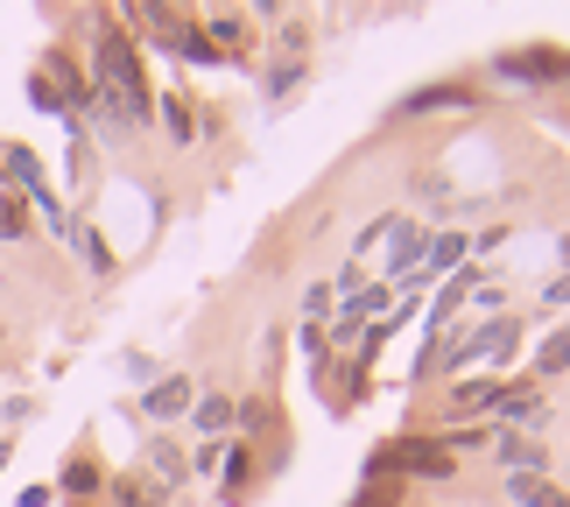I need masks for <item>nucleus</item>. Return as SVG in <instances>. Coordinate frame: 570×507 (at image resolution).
I'll return each mask as SVG.
<instances>
[{
    "label": "nucleus",
    "mask_w": 570,
    "mask_h": 507,
    "mask_svg": "<svg viewBox=\"0 0 570 507\" xmlns=\"http://www.w3.org/2000/svg\"><path fill=\"white\" fill-rule=\"evenodd\" d=\"M487 106V92H479L472 78H436V85H415V92L394 99V127H409V120H430V114H479Z\"/></svg>",
    "instance_id": "nucleus-4"
},
{
    "label": "nucleus",
    "mask_w": 570,
    "mask_h": 507,
    "mask_svg": "<svg viewBox=\"0 0 570 507\" xmlns=\"http://www.w3.org/2000/svg\"><path fill=\"white\" fill-rule=\"evenodd\" d=\"M487 458L500 466V479L508 472H550V445H542V437H521V430H487Z\"/></svg>",
    "instance_id": "nucleus-10"
},
{
    "label": "nucleus",
    "mask_w": 570,
    "mask_h": 507,
    "mask_svg": "<svg viewBox=\"0 0 570 507\" xmlns=\"http://www.w3.org/2000/svg\"><path fill=\"white\" fill-rule=\"evenodd\" d=\"M535 303H542V318H550V311H570V269H557L550 282H542Z\"/></svg>",
    "instance_id": "nucleus-27"
},
{
    "label": "nucleus",
    "mask_w": 570,
    "mask_h": 507,
    "mask_svg": "<svg viewBox=\"0 0 570 507\" xmlns=\"http://www.w3.org/2000/svg\"><path fill=\"white\" fill-rule=\"evenodd\" d=\"M563 64L570 50H557V42H514V50L493 57V78L521 85V92H550V85H563Z\"/></svg>",
    "instance_id": "nucleus-3"
},
{
    "label": "nucleus",
    "mask_w": 570,
    "mask_h": 507,
    "mask_svg": "<svg viewBox=\"0 0 570 507\" xmlns=\"http://www.w3.org/2000/svg\"><path fill=\"white\" fill-rule=\"evenodd\" d=\"M493 394H500V373H472V381H458L444 402H436V430L487 423V416H493Z\"/></svg>",
    "instance_id": "nucleus-9"
},
{
    "label": "nucleus",
    "mask_w": 570,
    "mask_h": 507,
    "mask_svg": "<svg viewBox=\"0 0 570 507\" xmlns=\"http://www.w3.org/2000/svg\"><path fill=\"white\" fill-rule=\"evenodd\" d=\"M557 261H563V269H570V226L557 233Z\"/></svg>",
    "instance_id": "nucleus-31"
},
{
    "label": "nucleus",
    "mask_w": 570,
    "mask_h": 507,
    "mask_svg": "<svg viewBox=\"0 0 570 507\" xmlns=\"http://www.w3.org/2000/svg\"><path fill=\"white\" fill-rule=\"evenodd\" d=\"M197 29H205V42L218 57H247L254 50V14H205Z\"/></svg>",
    "instance_id": "nucleus-17"
},
{
    "label": "nucleus",
    "mask_w": 570,
    "mask_h": 507,
    "mask_svg": "<svg viewBox=\"0 0 570 507\" xmlns=\"http://www.w3.org/2000/svg\"><path fill=\"white\" fill-rule=\"evenodd\" d=\"M487 423H500V430H521V437H535V430H550V388L542 381H500V394H493V416Z\"/></svg>",
    "instance_id": "nucleus-5"
},
{
    "label": "nucleus",
    "mask_w": 570,
    "mask_h": 507,
    "mask_svg": "<svg viewBox=\"0 0 570 507\" xmlns=\"http://www.w3.org/2000/svg\"><path fill=\"white\" fill-rule=\"evenodd\" d=\"M184 458H190V472H197V479H212V472H218V458H226V445H197V451H184Z\"/></svg>",
    "instance_id": "nucleus-29"
},
{
    "label": "nucleus",
    "mask_w": 570,
    "mask_h": 507,
    "mask_svg": "<svg viewBox=\"0 0 570 507\" xmlns=\"http://www.w3.org/2000/svg\"><path fill=\"white\" fill-rule=\"evenodd\" d=\"M311 85V57H275V71H261V99H289V92H303Z\"/></svg>",
    "instance_id": "nucleus-21"
},
{
    "label": "nucleus",
    "mask_w": 570,
    "mask_h": 507,
    "mask_svg": "<svg viewBox=\"0 0 570 507\" xmlns=\"http://www.w3.org/2000/svg\"><path fill=\"white\" fill-rule=\"evenodd\" d=\"M394 218H402V212H381V218H366V226L353 233V254H345V261H360V269H366V254H374V247H381V240L394 233Z\"/></svg>",
    "instance_id": "nucleus-25"
},
{
    "label": "nucleus",
    "mask_w": 570,
    "mask_h": 507,
    "mask_svg": "<svg viewBox=\"0 0 570 507\" xmlns=\"http://www.w3.org/2000/svg\"><path fill=\"white\" fill-rule=\"evenodd\" d=\"M465 240H472V254H500V247L514 240V226H508V218H493V226H479V233H465Z\"/></svg>",
    "instance_id": "nucleus-28"
},
{
    "label": "nucleus",
    "mask_w": 570,
    "mask_h": 507,
    "mask_svg": "<svg viewBox=\"0 0 570 507\" xmlns=\"http://www.w3.org/2000/svg\"><path fill=\"white\" fill-rule=\"evenodd\" d=\"M311 14H282L275 21V42H282V57H311Z\"/></svg>",
    "instance_id": "nucleus-24"
},
{
    "label": "nucleus",
    "mask_w": 570,
    "mask_h": 507,
    "mask_svg": "<svg viewBox=\"0 0 570 507\" xmlns=\"http://www.w3.org/2000/svg\"><path fill=\"white\" fill-rule=\"evenodd\" d=\"M261 445H247V437H226V458H218V472H212V487H218V507H239L254 494V479H261Z\"/></svg>",
    "instance_id": "nucleus-8"
},
{
    "label": "nucleus",
    "mask_w": 570,
    "mask_h": 507,
    "mask_svg": "<svg viewBox=\"0 0 570 507\" xmlns=\"http://www.w3.org/2000/svg\"><path fill=\"white\" fill-rule=\"evenodd\" d=\"M57 500V487H21V507H50Z\"/></svg>",
    "instance_id": "nucleus-30"
},
{
    "label": "nucleus",
    "mask_w": 570,
    "mask_h": 507,
    "mask_svg": "<svg viewBox=\"0 0 570 507\" xmlns=\"http://www.w3.org/2000/svg\"><path fill=\"white\" fill-rule=\"evenodd\" d=\"M500 500L508 507H570V487L557 472H508L500 479Z\"/></svg>",
    "instance_id": "nucleus-14"
},
{
    "label": "nucleus",
    "mask_w": 570,
    "mask_h": 507,
    "mask_svg": "<svg viewBox=\"0 0 570 507\" xmlns=\"http://www.w3.org/2000/svg\"><path fill=\"white\" fill-rule=\"evenodd\" d=\"M190 402H197V373H190V367H169V373H156V381H148V394H141L135 409H141L156 430H169V423H184V416H190Z\"/></svg>",
    "instance_id": "nucleus-7"
},
{
    "label": "nucleus",
    "mask_w": 570,
    "mask_h": 507,
    "mask_svg": "<svg viewBox=\"0 0 570 507\" xmlns=\"http://www.w3.org/2000/svg\"><path fill=\"white\" fill-rule=\"evenodd\" d=\"M21 240H36V212L21 191H0V247H21Z\"/></svg>",
    "instance_id": "nucleus-22"
},
{
    "label": "nucleus",
    "mask_w": 570,
    "mask_h": 507,
    "mask_svg": "<svg viewBox=\"0 0 570 507\" xmlns=\"http://www.w3.org/2000/svg\"><path fill=\"white\" fill-rule=\"evenodd\" d=\"M563 373H570V324H557V332L529 352V381L550 388V381H563Z\"/></svg>",
    "instance_id": "nucleus-19"
},
{
    "label": "nucleus",
    "mask_w": 570,
    "mask_h": 507,
    "mask_svg": "<svg viewBox=\"0 0 570 507\" xmlns=\"http://www.w3.org/2000/svg\"><path fill=\"white\" fill-rule=\"evenodd\" d=\"M465 261H472V240H465V226H430V247H423V275H430V282L458 275Z\"/></svg>",
    "instance_id": "nucleus-15"
},
{
    "label": "nucleus",
    "mask_w": 570,
    "mask_h": 507,
    "mask_svg": "<svg viewBox=\"0 0 570 507\" xmlns=\"http://www.w3.org/2000/svg\"><path fill=\"white\" fill-rule=\"evenodd\" d=\"M156 120H163V135H169V148H190L197 135H205V114L184 99V92H163L156 99Z\"/></svg>",
    "instance_id": "nucleus-16"
},
{
    "label": "nucleus",
    "mask_w": 570,
    "mask_h": 507,
    "mask_svg": "<svg viewBox=\"0 0 570 507\" xmlns=\"http://www.w3.org/2000/svg\"><path fill=\"white\" fill-rule=\"evenodd\" d=\"M521 339H529V318H521V311H500V318H479V324H472V352H479V367L500 373V381H508V367H514Z\"/></svg>",
    "instance_id": "nucleus-6"
},
{
    "label": "nucleus",
    "mask_w": 570,
    "mask_h": 507,
    "mask_svg": "<svg viewBox=\"0 0 570 507\" xmlns=\"http://www.w3.org/2000/svg\"><path fill=\"white\" fill-rule=\"evenodd\" d=\"M106 494H114V507H163V494L148 487L141 472H120V479H106Z\"/></svg>",
    "instance_id": "nucleus-23"
},
{
    "label": "nucleus",
    "mask_w": 570,
    "mask_h": 507,
    "mask_svg": "<svg viewBox=\"0 0 570 507\" xmlns=\"http://www.w3.org/2000/svg\"><path fill=\"white\" fill-rule=\"evenodd\" d=\"M106 487V472H99V458L92 451H71L63 458V472H57V494H71V500H92Z\"/></svg>",
    "instance_id": "nucleus-20"
},
{
    "label": "nucleus",
    "mask_w": 570,
    "mask_h": 507,
    "mask_svg": "<svg viewBox=\"0 0 570 507\" xmlns=\"http://www.w3.org/2000/svg\"><path fill=\"white\" fill-rule=\"evenodd\" d=\"M63 247H71V254L85 261V275H92V282H106V275H114V247H106V233H99V226H85V218H71Z\"/></svg>",
    "instance_id": "nucleus-18"
},
{
    "label": "nucleus",
    "mask_w": 570,
    "mask_h": 507,
    "mask_svg": "<svg viewBox=\"0 0 570 507\" xmlns=\"http://www.w3.org/2000/svg\"><path fill=\"white\" fill-rule=\"evenodd\" d=\"M85 71H92V92H99V99L127 120V135H148V127H156V85H148V50L120 29L114 14H106L99 29H92V57H85Z\"/></svg>",
    "instance_id": "nucleus-1"
},
{
    "label": "nucleus",
    "mask_w": 570,
    "mask_h": 507,
    "mask_svg": "<svg viewBox=\"0 0 570 507\" xmlns=\"http://www.w3.org/2000/svg\"><path fill=\"white\" fill-rule=\"evenodd\" d=\"M423 247H430V226L402 212V218H394V233H387V254H381V282L415 275V269H423Z\"/></svg>",
    "instance_id": "nucleus-11"
},
{
    "label": "nucleus",
    "mask_w": 570,
    "mask_h": 507,
    "mask_svg": "<svg viewBox=\"0 0 570 507\" xmlns=\"http://www.w3.org/2000/svg\"><path fill=\"white\" fill-rule=\"evenodd\" d=\"M563 92H570V64H563Z\"/></svg>",
    "instance_id": "nucleus-33"
},
{
    "label": "nucleus",
    "mask_w": 570,
    "mask_h": 507,
    "mask_svg": "<svg viewBox=\"0 0 570 507\" xmlns=\"http://www.w3.org/2000/svg\"><path fill=\"white\" fill-rule=\"evenodd\" d=\"M338 318V290L332 282H311V290H303V324H332Z\"/></svg>",
    "instance_id": "nucleus-26"
},
{
    "label": "nucleus",
    "mask_w": 570,
    "mask_h": 507,
    "mask_svg": "<svg viewBox=\"0 0 570 507\" xmlns=\"http://www.w3.org/2000/svg\"><path fill=\"white\" fill-rule=\"evenodd\" d=\"M8 458H14V437H0V472H8Z\"/></svg>",
    "instance_id": "nucleus-32"
},
{
    "label": "nucleus",
    "mask_w": 570,
    "mask_h": 507,
    "mask_svg": "<svg viewBox=\"0 0 570 507\" xmlns=\"http://www.w3.org/2000/svg\"><path fill=\"white\" fill-rule=\"evenodd\" d=\"M458 472H465V458H451L436 430H402V437H387V445L366 451V479H430V487H458Z\"/></svg>",
    "instance_id": "nucleus-2"
},
{
    "label": "nucleus",
    "mask_w": 570,
    "mask_h": 507,
    "mask_svg": "<svg viewBox=\"0 0 570 507\" xmlns=\"http://www.w3.org/2000/svg\"><path fill=\"white\" fill-rule=\"evenodd\" d=\"M141 479H148V487H156L163 500H169V494H177L184 479H190V458H184L177 437H156V445L141 451Z\"/></svg>",
    "instance_id": "nucleus-13"
},
{
    "label": "nucleus",
    "mask_w": 570,
    "mask_h": 507,
    "mask_svg": "<svg viewBox=\"0 0 570 507\" xmlns=\"http://www.w3.org/2000/svg\"><path fill=\"white\" fill-rule=\"evenodd\" d=\"M233 409H239V394H226V388H197V402H190L184 423L197 430V445H226V437H233Z\"/></svg>",
    "instance_id": "nucleus-12"
}]
</instances>
